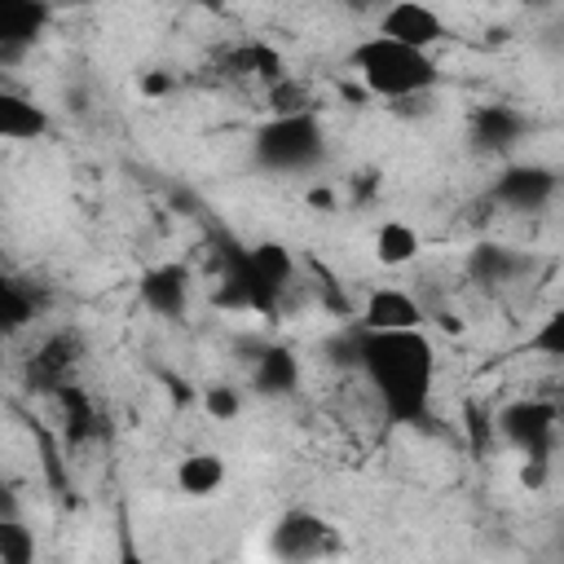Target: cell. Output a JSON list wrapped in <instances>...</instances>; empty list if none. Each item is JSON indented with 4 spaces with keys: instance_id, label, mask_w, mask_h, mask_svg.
<instances>
[{
    "instance_id": "obj_1",
    "label": "cell",
    "mask_w": 564,
    "mask_h": 564,
    "mask_svg": "<svg viewBox=\"0 0 564 564\" xmlns=\"http://www.w3.org/2000/svg\"><path fill=\"white\" fill-rule=\"evenodd\" d=\"M357 370L370 379L383 414L392 423H423L436 388V348L414 330H361L357 326Z\"/></svg>"
},
{
    "instance_id": "obj_2",
    "label": "cell",
    "mask_w": 564,
    "mask_h": 564,
    "mask_svg": "<svg viewBox=\"0 0 564 564\" xmlns=\"http://www.w3.org/2000/svg\"><path fill=\"white\" fill-rule=\"evenodd\" d=\"M348 66L357 70V79L366 84V93L383 97V101H405V97H423L441 84V66L427 48L401 44L392 35H366L348 48Z\"/></svg>"
},
{
    "instance_id": "obj_3",
    "label": "cell",
    "mask_w": 564,
    "mask_h": 564,
    "mask_svg": "<svg viewBox=\"0 0 564 564\" xmlns=\"http://www.w3.org/2000/svg\"><path fill=\"white\" fill-rule=\"evenodd\" d=\"M322 154H326V132H322V119L313 110L273 115L251 137V159L264 172H282V176L308 172V167L322 163Z\"/></svg>"
},
{
    "instance_id": "obj_4",
    "label": "cell",
    "mask_w": 564,
    "mask_h": 564,
    "mask_svg": "<svg viewBox=\"0 0 564 564\" xmlns=\"http://www.w3.org/2000/svg\"><path fill=\"white\" fill-rule=\"evenodd\" d=\"M555 419H560L555 405L533 401V397H520V401L502 405L494 423H498V432H502L507 445H516L529 458H546V449L555 441Z\"/></svg>"
},
{
    "instance_id": "obj_5",
    "label": "cell",
    "mask_w": 564,
    "mask_h": 564,
    "mask_svg": "<svg viewBox=\"0 0 564 564\" xmlns=\"http://www.w3.org/2000/svg\"><path fill=\"white\" fill-rule=\"evenodd\" d=\"M375 31L379 35H392V40H401V44H414V48H436V44H445V35H449V26H445V18L427 4V0H388V9L375 18Z\"/></svg>"
},
{
    "instance_id": "obj_6",
    "label": "cell",
    "mask_w": 564,
    "mask_h": 564,
    "mask_svg": "<svg viewBox=\"0 0 564 564\" xmlns=\"http://www.w3.org/2000/svg\"><path fill=\"white\" fill-rule=\"evenodd\" d=\"M555 194V172L542 163H507L494 181V203L511 212H542Z\"/></svg>"
},
{
    "instance_id": "obj_7",
    "label": "cell",
    "mask_w": 564,
    "mask_h": 564,
    "mask_svg": "<svg viewBox=\"0 0 564 564\" xmlns=\"http://www.w3.org/2000/svg\"><path fill=\"white\" fill-rule=\"evenodd\" d=\"M48 26V0H0V57L13 62Z\"/></svg>"
},
{
    "instance_id": "obj_8",
    "label": "cell",
    "mask_w": 564,
    "mask_h": 564,
    "mask_svg": "<svg viewBox=\"0 0 564 564\" xmlns=\"http://www.w3.org/2000/svg\"><path fill=\"white\" fill-rule=\"evenodd\" d=\"M361 330H414L423 326V308L401 286H375L361 304Z\"/></svg>"
},
{
    "instance_id": "obj_9",
    "label": "cell",
    "mask_w": 564,
    "mask_h": 564,
    "mask_svg": "<svg viewBox=\"0 0 564 564\" xmlns=\"http://www.w3.org/2000/svg\"><path fill=\"white\" fill-rule=\"evenodd\" d=\"M137 291L154 317H181L189 308V269L185 264H154L141 273Z\"/></svg>"
},
{
    "instance_id": "obj_10",
    "label": "cell",
    "mask_w": 564,
    "mask_h": 564,
    "mask_svg": "<svg viewBox=\"0 0 564 564\" xmlns=\"http://www.w3.org/2000/svg\"><path fill=\"white\" fill-rule=\"evenodd\" d=\"M326 538H330V524L313 511H286L273 529V551L286 555V560H308V555H322L326 551Z\"/></svg>"
},
{
    "instance_id": "obj_11",
    "label": "cell",
    "mask_w": 564,
    "mask_h": 564,
    "mask_svg": "<svg viewBox=\"0 0 564 564\" xmlns=\"http://www.w3.org/2000/svg\"><path fill=\"white\" fill-rule=\"evenodd\" d=\"M300 357H295V348H286V344H269V348H260L256 352V361H251V388L260 392V397H291L295 388H300Z\"/></svg>"
},
{
    "instance_id": "obj_12",
    "label": "cell",
    "mask_w": 564,
    "mask_h": 564,
    "mask_svg": "<svg viewBox=\"0 0 564 564\" xmlns=\"http://www.w3.org/2000/svg\"><path fill=\"white\" fill-rule=\"evenodd\" d=\"M524 128H529V119L520 110H511V106H480L471 115V141L480 150H498V154L511 150L524 137Z\"/></svg>"
},
{
    "instance_id": "obj_13",
    "label": "cell",
    "mask_w": 564,
    "mask_h": 564,
    "mask_svg": "<svg viewBox=\"0 0 564 564\" xmlns=\"http://www.w3.org/2000/svg\"><path fill=\"white\" fill-rule=\"evenodd\" d=\"M225 480H229V467L216 449H194L176 463V489L185 498H212L225 489Z\"/></svg>"
},
{
    "instance_id": "obj_14",
    "label": "cell",
    "mask_w": 564,
    "mask_h": 564,
    "mask_svg": "<svg viewBox=\"0 0 564 564\" xmlns=\"http://www.w3.org/2000/svg\"><path fill=\"white\" fill-rule=\"evenodd\" d=\"M48 132V115L44 106H35V97L4 88L0 93V137L4 141H35Z\"/></svg>"
},
{
    "instance_id": "obj_15",
    "label": "cell",
    "mask_w": 564,
    "mask_h": 564,
    "mask_svg": "<svg viewBox=\"0 0 564 564\" xmlns=\"http://www.w3.org/2000/svg\"><path fill=\"white\" fill-rule=\"evenodd\" d=\"M524 269H529V256H520L516 247H502V242H476L467 256V273L485 286H502Z\"/></svg>"
},
{
    "instance_id": "obj_16",
    "label": "cell",
    "mask_w": 564,
    "mask_h": 564,
    "mask_svg": "<svg viewBox=\"0 0 564 564\" xmlns=\"http://www.w3.org/2000/svg\"><path fill=\"white\" fill-rule=\"evenodd\" d=\"M370 247H375V260H379V264L401 269V264H410V260L419 256L423 238H419V229H414L410 220H383V225L375 229Z\"/></svg>"
},
{
    "instance_id": "obj_17",
    "label": "cell",
    "mask_w": 564,
    "mask_h": 564,
    "mask_svg": "<svg viewBox=\"0 0 564 564\" xmlns=\"http://www.w3.org/2000/svg\"><path fill=\"white\" fill-rule=\"evenodd\" d=\"M520 352H533V357H551V361H564V304L551 308L520 344Z\"/></svg>"
},
{
    "instance_id": "obj_18",
    "label": "cell",
    "mask_w": 564,
    "mask_h": 564,
    "mask_svg": "<svg viewBox=\"0 0 564 564\" xmlns=\"http://www.w3.org/2000/svg\"><path fill=\"white\" fill-rule=\"evenodd\" d=\"M0 560L4 564H31L35 560V533L22 520H13L9 511L0 520Z\"/></svg>"
},
{
    "instance_id": "obj_19",
    "label": "cell",
    "mask_w": 564,
    "mask_h": 564,
    "mask_svg": "<svg viewBox=\"0 0 564 564\" xmlns=\"http://www.w3.org/2000/svg\"><path fill=\"white\" fill-rule=\"evenodd\" d=\"M0 317H4V330H22L35 317V295L22 282H4L0 286Z\"/></svg>"
},
{
    "instance_id": "obj_20",
    "label": "cell",
    "mask_w": 564,
    "mask_h": 564,
    "mask_svg": "<svg viewBox=\"0 0 564 564\" xmlns=\"http://www.w3.org/2000/svg\"><path fill=\"white\" fill-rule=\"evenodd\" d=\"M203 405H207V414H212V419H234V414L242 410V401H238V392H234V388H225V383H216V388H207V397H203Z\"/></svg>"
},
{
    "instance_id": "obj_21",
    "label": "cell",
    "mask_w": 564,
    "mask_h": 564,
    "mask_svg": "<svg viewBox=\"0 0 564 564\" xmlns=\"http://www.w3.org/2000/svg\"><path fill=\"white\" fill-rule=\"evenodd\" d=\"M344 4H348V9H357V13H375V18L388 9V0H344Z\"/></svg>"
}]
</instances>
